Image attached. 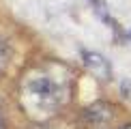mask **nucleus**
Segmentation results:
<instances>
[{"label":"nucleus","mask_w":131,"mask_h":129,"mask_svg":"<svg viewBox=\"0 0 131 129\" xmlns=\"http://www.w3.org/2000/svg\"><path fill=\"white\" fill-rule=\"evenodd\" d=\"M90 2H92V7H95V13L99 15V19H101V22H105V24L112 28L114 39H116V41H123V39H125V32H123V28H121V24H118V22L110 15V11H107V4L103 2V0H90Z\"/></svg>","instance_id":"7ed1b4c3"},{"label":"nucleus","mask_w":131,"mask_h":129,"mask_svg":"<svg viewBox=\"0 0 131 129\" xmlns=\"http://www.w3.org/2000/svg\"><path fill=\"white\" fill-rule=\"evenodd\" d=\"M121 129H131V123H127V125H123Z\"/></svg>","instance_id":"6e6552de"},{"label":"nucleus","mask_w":131,"mask_h":129,"mask_svg":"<svg viewBox=\"0 0 131 129\" xmlns=\"http://www.w3.org/2000/svg\"><path fill=\"white\" fill-rule=\"evenodd\" d=\"M71 80L69 71L60 64H39L24 73L19 82V103L35 121L56 116L69 101Z\"/></svg>","instance_id":"f257e3e1"},{"label":"nucleus","mask_w":131,"mask_h":129,"mask_svg":"<svg viewBox=\"0 0 131 129\" xmlns=\"http://www.w3.org/2000/svg\"><path fill=\"white\" fill-rule=\"evenodd\" d=\"M7 62H9V50H7V45L0 41V71L7 67Z\"/></svg>","instance_id":"39448f33"},{"label":"nucleus","mask_w":131,"mask_h":129,"mask_svg":"<svg viewBox=\"0 0 131 129\" xmlns=\"http://www.w3.org/2000/svg\"><path fill=\"white\" fill-rule=\"evenodd\" d=\"M129 39H131V30H129Z\"/></svg>","instance_id":"1a4fd4ad"},{"label":"nucleus","mask_w":131,"mask_h":129,"mask_svg":"<svg viewBox=\"0 0 131 129\" xmlns=\"http://www.w3.org/2000/svg\"><path fill=\"white\" fill-rule=\"evenodd\" d=\"M112 116H114V107L110 103H95V105H90L88 110H86V118H88L90 123H97V125L107 123Z\"/></svg>","instance_id":"20e7f679"},{"label":"nucleus","mask_w":131,"mask_h":129,"mask_svg":"<svg viewBox=\"0 0 131 129\" xmlns=\"http://www.w3.org/2000/svg\"><path fill=\"white\" fill-rule=\"evenodd\" d=\"M82 60H84L86 69H88L97 80H101V82H110L112 80V64H110V60H107L105 56H101V54H97V52L84 50L82 52Z\"/></svg>","instance_id":"f03ea898"},{"label":"nucleus","mask_w":131,"mask_h":129,"mask_svg":"<svg viewBox=\"0 0 131 129\" xmlns=\"http://www.w3.org/2000/svg\"><path fill=\"white\" fill-rule=\"evenodd\" d=\"M0 129H7V125H4V121H2V116H0Z\"/></svg>","instance_id":"0eeeda50"},{"label":"nucleus","mask_w":131,"mask_h":129,"mask_svg":"<svg viewBox=\"0 0 131 129\" xmlns=\"http://www.w3.org/2000/svg\"><path fill=\"white\" fill-rule=\"evenodd\" d=\"M121 93L125 97H131V82L129 80H123V84H121Z\"/></svg>","instance_id":"423d86ee"}]
</instances>
